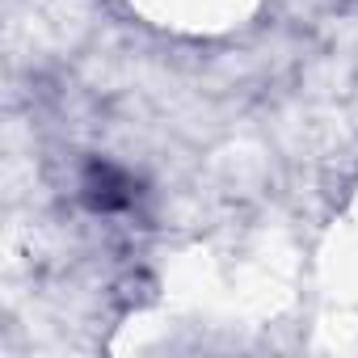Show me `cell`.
<instances>
[{
	"label": "cell",
	"instance_id": "1",
	"mask_svg": "<svg viewBox=\"0 0 358 358\" xmlns=\"http://www.w3.org/2000/svg\"><path fill=\"white\" fill-rule=\"evenodd\" d=\"M80 194H85V203H89L93 211H118V207H127V203H131V177H127L122 169H114V164L97 160V164H89V169H85Z\"/></svg>",
	"mask_w": 358,
	"mask_h": 358
}]
</instances>
